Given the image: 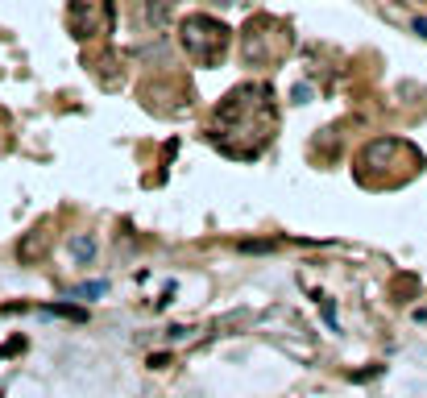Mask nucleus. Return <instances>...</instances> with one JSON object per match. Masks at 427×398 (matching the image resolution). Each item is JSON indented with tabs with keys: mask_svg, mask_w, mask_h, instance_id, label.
Segmentation results:
<instances>
[{
	"mask_svg": "<svg viewBox=\"0 0 427 398\" xmlns=\"http://www.w3.org/2000/svg\"><path fill=\"white\" fill-rule=\"evenodd\" d=\"M183 42H187V50H191L195 58L220 62V54L228 50V29H224L220 21H212V17H191V21L183 25Z\"/></svg>",
	"mask_w": 427,
	"mask_h": 398,
	"instance_id": "nucleus-1",
	"label": "nucleus"
},
{
	"mask_svg": "<svg viewBox=\"0 0 427 398\" xmlns=\"http://www.w3.org/2000/svg\"><path fill=\"white\" fill-rule=\"evenodd\" d=\"M71 257L87 266V262L96 257V237H91V233H79V237H71Z\"/></svg>",
	"mask_w": 427,
	"mask_h": 398,
	"instance_id": "nucleus-2",
	"label": "nucleus"
},
{
	"mask_svg": "<svg viewBox=\"0 0 427 398\" xmlns=\"http://www.w3.org/2000/svg\"><path fill=\"white\" fill-rule=\"evenodd\" d=\"M71 17H75V33H79V37H87V33H91V12H87V4H75V12H71Z\"/></svg>",
	"mask_w": 427,
	"mask_h": 398,
	"instance_id": "nucleus-3",
	"label": "nucleus"
},
{
	"mask_svg": "<svg viewBox=\"0 0 427 398\" xmlns=\"http://www.w3.org/2000/svg\"><path fill=\"white\" fill-rule=\"evenodd\" d=\"M96 295H104V282H87V287L71 291V299H96Z\"/></svg>",
	"mask_w": 427,
	"mask_h": 398,
	"instance_id": "nucleus-4",
	"label": "nucleus"
}]
</instances>
